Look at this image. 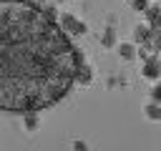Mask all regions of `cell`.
Returning a JSON list of instances; mask_svg holds the SVG:
<instances>
[{
	"label": "cell",
	"mask_w": 161,
	"mask_h": 151,
	"mask_svg": "<svg viewBox=\"0 0 161 151\" xmlns=\"http://www.w3.org/2000/svg\"><path fill=\"white\" fill-rule=\"evenodd\" d=\"M83 63L55 10L0 0V111L38 113L63 101Z\"/></svg>",
	"instance_id": "obj_1"
},
{
	"label": "cell",
	"mask_w": 161,
	"mask_h": 151,
	"mask_svg": "<svg viewBox=\"0 0 161 151\" xmlns=\"http://www.w3.org/2000/svg\"><path fill=\"white\" fill-rule=\"evenodd\" d=\"M60 28L68 33V35H83L88 28H86V23H80L75 15H70V13H65L63 18H60Z\"/></svg>",
	"instance_id": "obj_2"
},
{
	"label": "cell",
	"mask_w": 161,
	"mask_h": 151,
	"mask_svg": "<svg viewBox=\"0 0 161 151\" xmlns=\"http://www.w3.org/2000/svg\"><path fill=\"white\" fill-rule=\"evenodd\" d=\"M141 76H143V78H148V81H156V78L161 76V60H158V58H153V55H148V58L143 60Z\"/></svg>",
	"instance_id": "obj_3"
},
{
	"label": "cell",
	"mask_w": 161,
	"mask_h": 151,
	"mask_svg": "<svg viewBox=\"0 0 161 151\" xmlns=\"http://www.w3.org/2000/svg\"><path fill=\"white\" fill-rule=\"evenodd\" d=\"M146 20H148V28L151 30H161V8L158 5H148Z\"/></svg>",
	"instance_id": "obj_4"
},
{
	"label": "cell",
	"mask_w": 161,
	"mask_h": 151,
	"mask_svg": "<svg viewBox=\"0 0 161 151\" xmlns=\"http://www.w3.org/2000/svg\"><path fill=\"white\" fill-rule=\"evenodd\" d=\"M133 38H136V43L146 45V43H151V38H153V30L148 28V23H146V25H136V28H133Z\"/></svg>",
	"instance_id": "obj_5"
},
{
	"label": "cell",
	"mask_w": 161,
	"mask_h": 151,
	"mask_svg": "<svg viewBox=\"0 0 161 151\" xmlns=\"http://www.w3.org/2000/svg\"><path fill=\"white\" fill-rule=\"evenodd\" d=\"M91 81H93V70H91V65L80 63V68H78V73H75V83H80V86H88Z\"/></svg>",
	"instance_id": "obj_6"
},
{
	"label": "cell",
	"mask_w": 161,
	"mask_h": 151,
	"mask_svg": "<svg viewBox=\"0 0 161 151\" xmlns=\"http://www.w3.org/2000/svg\"><path fill=\"white\" fill-rule=\"evenodd\" d=\"M136 53H138V50H136L133 43H121V45H118V55H121L123 60H133Z\"/></svg>",
	"instance_id": "obj_7"
},
{
	"label": "cell",
	"mask_w": 161,
	"mask_h": 151,
	"mask_svg": "<svg viewBox=\"0 0 161 151\" xmlns=\"http://www.w3.org/2000/svg\"><path fill=\"white\" fill-rule=\"evenodd\" d=\"M143 113H146V118H151V121H161V103H156V101L146 103Z\"/></svg>",
	"instance_id": "obj_8"
},
{
	"label": "cell",
	"mask_w": 161,
	"mask_h": 151,
	"mask_svg": "<svg viewBox=\"0 0 161 151\" xmlns=\"http://www.w3.org/2000/svg\"><path fill=\"white\" fill-rule=\"evenodd\" d=\"M23 123H25L28 131H35V128L40 126V118H38V113H25V116H23Z\"/></svg>",
	"instance_id": "obj_9"
},
{
	"label": "cell",
	"mask_w": 161,
	"mask_h": 151,
	"mask_svg": "<svg viewBox=\"0 0 161 151\" xmlns=\"http://www.w3.org/2000/svg\"><path fill=\"white\" fill-rule=\"evenodd\" d=\"M101 43H103L106 48H111V45L116 43V33H113L111 28H106V33H103V38H101Z\"/></svg>",
	"instance_id": "obj_10"
},
{
	"label": "cell",
	"mask_w": 161,
	"mask_h": 151,
	"mask_svg": "<svg viewBox=\"0 0 161 151\" xmlns=\"http://www.w3.org/2000/svg\"><path fill=\"white\" fill-rule=\"evenodd\" d=\"M131 5H133L136 13H146V10H148V0H133Z\"/></svg>",
	"instance_id": "obj_11"
},
{
	"label": "cell",
	"mask_w": 161,
	"mask_h": 151,
	"mask_svg": "<svg viewBox=\"0 0 161 151\" xmlns=\"http://www.w3.org/2000/svg\"><path fill=\"white\" fill-rule=\"evenodd\" d=\"M151 45H153V50H161V30H153V38H151Z\"/></svg>",
	"instance_id": "obj_12"
},
{
	"label": "cell",
	"mask_w": 161,
	"mask_h": 151,
	"mask_svg": "<svg viewBox=\"0 0 161 151\" xmlns=\"http://www.w3.org/2000/svg\"><path fill=\"white\" fill-rule=\"evenodd\" d=\"M151 101L161 103V83H156V86H153V91H151Z\"/></svg>",
	"instance_id": "obj_13"
},
{
	"label": "cell",
	"mask_w": 161,
	"mask_h": 151,
	"mask_svg": "<svg viewBox=\"0 0 161 151\" xmlns=\"http://www.w3.org/2000/svg\"><path fill=\"white\" fill-rule=\"evenodd\" d=\"M73 151H86V143H83V141H75V143H73Z\"/></svg>",
	"instance_id": "obj_14"
},
{
	"label": "cell",
	"mask_w": 161,
	"mask_h": 151,
	"mask_svg": "<svg viewBox=\"0 0 161 151\" xmlns=\"http://www.w3.org/2000/svg\"><path fill=\"white\" fill-rule=\"evenodd\" d=\"M126 3H133V0H126Z\"/></svg>",
	"instance_id": "obj_15"
}]
</instances>
